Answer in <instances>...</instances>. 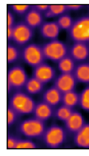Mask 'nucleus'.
I'll return each mask as SVG.
<instances>
[{"mask_svg":"<svg viewBox=\"0 0 89 156\" xmlns=\"http://www.w3.org/2000/svg\"><path fill=\"white\" fill-rule=\"evenodd\" d=\"M7 84H10L13 90H21L25 87L28 80V76L25 69L20 65L14 66L7 71Z\"/></svg>","mask_w":89,"mask_h":156,"instance_id":"0eeeda50","label":"nucleus"},{"mask_svg":"<svg viewBox=\"0 0 89 156\" xmlns=\"http://www.w3.org/2000/svg\"><path fill=\"white\" fill-rule=\"evenodd\" d=\"M57 22L61 29L69 31L72 27L74 21L70 15L66 13L59 17Z\"/></svg>","mask_w":89,"mask_h":156,"instance_id":"393cba45","label":"nucleus"},{"mask_svg":"<svg viewBox=\"0 0 89 156\" xmlns=\"http://www.w3.org/2000/svg\"><path fill=\"white\" fill-rule=\"evenodd\" d=\"M13 27H7V41H13Z\"/></svg>","mask_w":89,"mask_h":156,"instance_id":"72a5a7b5","label":"nucleus"},{"mask_svg":"<svg viewBox=\"0 0 89 156\" xmlns=\"http://www.w3.org/2000/svg\"><path fill=\"white\" fill-rule=\"evenodd\" d=\"M73 108L62 105L55 111L54 115L59 120L62 122H66L67 119L70 116V115L74 112Z\"/></svg>","mask_w":89,"mask_h":156,"instance_id":"b1692460","label":"nucleus"},{"mask_svg":"<svg viewBox=\"0 0 89 156\" xmlns=\"http://www.w3.org/2000/svg\"><path fill=\"white\" fill-rule=\"evenodd\" d=\"M73 74L77 82L89 84V62H82L77 65Z\"/></svg>","mask_w":89,"mask_h":156,"instance_id":"a211bd4d","label":"nucleus"},{"mask_svg":"<svg viewBox=\"0 0 89 156\" xmlns=\"http://www.w3.org/2000/svg\"><path fill=\"white\" fill-rule=\"evenodd\" d=\"M84 6L82 5H66L67 11H78L83 8Z\"/></svg>","mask_w":89,"mask_h":156,"instance_id":"473e14b6","label":"nucleus"},{"mask_svg":"<svg viewBox=\"0 0 89 156\" xmlns=\"http://www.w3.org/2000/svg\"><path fill=\"white\" fill-rule=\"evenodd\" d=\"M66 11V5H49V9L44 13V16L47 18H52L63 15Z\"/></svg>","mask_w":89,"mask_h":156,"instance_id":"5701e85b","label":"nucleus"},{"mask_svg":"<svg viewBox=\"0 0 89 156\" xmlns=\"http://www.w3.org/2000/svg\"><path fill=\"white\" fill-rule=\"evenodd\" d=\"M35 105V100L31 96L21 90L15 92L9 100V106L21 116L33 113Z\"/></svg>","mask_w":89,"mask_h":156,"instance_id":"f03ea898","label":"nucleus"},{"mask_svg":"<svg viewBox=\"0 0 89 156\" xmlns=\"http://www.w3.org/2000/svg\"><path fill=\"white\" fill-rule=\"evenodd\" d=\"M75 66V61L69 55L58 62V69L61 73H73Z\"/></svg>","mask_w":89,"mask_h":156,"instance_id":"aec40b11","label":"nucleus"},{"mask_svg":"<svg viewBox=\"0 0 89 156\" xmlns=\"http://www.w3.org/2000/svg\"><path fill=\"white\" fill-rule=\"evenodd\" d=\"M7 62L8 64L16 62L21 58V51L12 43H7Z\"/></svg>","mask_w":89,"mask_h":156,"instance_id":"4be33fe9","label":"nucleus"},{"mask_svg":"<svg viewBox=\"0 0 89 156\" xmlns=\"http://www.w3.org/2000/svg\"><path fill=\"white\" fill-rule=\"evenodd\" d=\"M69 55L75 61L83 62L89 57V44L74 43L69 49Z\"/></svg>","mask_w":89,"mask_h":156,"instance_id":"9b49d317","label":"nucleus"},{"mask_svg":"<svg viewBox=\"0 0 89 156\" xmlns=\"http://www.w3.org/2000/svg\"><path fill=\"white\" fill-rule=\"evenodd\" d=\"M80 94L77 93L75 90L66 92L62 94V104L68 107L72 108L77 106L79 104Z\"/></svg>","mask_w":89,"mask_h":156,"instance_id":"412c9836","label":"nucleus"},{"mask_svg":"<svg viewBox=\"0 0 89 156\" xmlns=\"http://www.w3.org/2000/svg\"><path fill=\"white\" fill-rule=\"evenodd\" d=\"M60 30L57 21H47L44 22L41 26L39 31L43 37L55 40L58 37Z\"/></svg>","mask_w":89,"mask_h":156,"instance_id":"ddd939ff","label":"nucleus"},{"mask_svg":"<svg viewBox=\"0 0 89 156\" xmlns=\"http://www.w3.org/2000/svg\"><path fill=\"white\" fill-rule=\"evenodd\" d=\"M66 136L67 131L66 129L57 124H52L46 129L42 138L48 147L55 149L65 143Z\"/></svg>","mask_w":89,"mask_h":156,"instance_id":"39448f33","label":"nucleus"},{"mask_svg":"<svg viewBox=\"0 0 89 156\" xmlns=\"http://www.w3.org/2000/svg\"><path fill=\"white\" fill-rule=\"evenodd\" d=\"M54 108L48 105L45 102L42 101L36 104L34 111H33V116L44 122L52 117L54 115Z\"/></svg>","mask_w":89,"mask_h":156,"instance_id":"4468645a","label":"nucleus"},{"mask_svg":"<svg viewBox=\"0 0 89 156\" xmlns=\"http://www.w3.org/2000/svg\"><path fill=\"white\" fill-rule=\"evenodd\" d=\"M21 58L26 64L35 68L45 61L43 47L40 44L31 43L21 50Z\"/></svg>","mask_w":89,"mask_h":156,"instance_id":"423d86ee","label":"nucleus"},{"mask_svg":"<svg viewBox=\"0 0 89 156\" xmlns=\"http://www.w3.org/2000/svg\"><path fill=\"white\" fill-rule=\"evenodd\" d=\"M35 9L39 11V12H46L49 9V5H33Z\"/></svg>","mask_w":89,"mask_h":156,"instance_id":"2f4dec72","label":"nucleus"},{"mask_svg":"<svg viewBox=\"0 0 89 156\" xmlns=\"http://www.w3.org/2000/svg\"><path fill=\"white\" fill-rule=\"evenodd\" d=\"M32 5H10V7L13 12L16 14L19 15V16H23V15L27 13L29 9L31 8Z\"/></svg>","mask_w":89,"mask_h":156,"instance_id":"c85d7f7f","label":"nucleus"},{"mask_svg":"<svg viewBox=\"0 0 89 156\" xmlns=\"http://www.w3.org/2000/svg\"><path fill=\"white\" fill-rule=\"evenodd\" d=\"M77 80L73 73H61L54 81V86L62 94L75 90Z\"/></svg>","mask_w":89,"mask_h":156,"instance_id":"1a4fd4ad","label":"nucleus"},{"mask_svg":"<svg viewBox=\"0 0 89 156\" xmlns=\"http://www.w3.org/2000/svg\"><path fill=\"white\" fill-rule=\"evenodd\" d=\"M85 124L83 115L77 111H74L67 120L65 122L66 130L72 134H75L80 130Z\"/></svg>","mask_w":89,"mask_h":156,"instance_id":"f8f14e48","label":"nucleus"},{"mask_svg":"<svg viewBox=\"0 0 89 156\" xmlns=\"http://www.w3.org/2000/svg\"><path fill=\"white\" fill-rule=\"evenodd\" d=\"M74 143L77 147L89 148V124H85L74 134Z\"/></svg>","mask_w":89,"mask_h":156,"instance_id":"f3484780","label":"nucleus"},{"mask_svg":"<svg viewBox=\"0 0 89 156\" xmlns=\"http://www.w3.org/2000/svg\"><path fill=\"white\" fill-rule=\"evenodd\" d=\"M34 31L33 29L25 23L20 21L13 27V41L19 46H23L32 39Z\"/></svg>","mask_w":89,"mask_h":156,"instance_id":"6e6552de","label":"nucleus"},{"mask_svg":"<svg viewBox=\"0 0 89 156\" xmlns=\"http://www.w3.org/2000/svg\"><path fill=\"white\" fill-rule=\"evenodd\" d=\"M42 47L44 58L54 62H58L69 53L68 46L58 39L51 40Z\"/></svg>","mask_w":89,"mask_h":156,"instance_id":"20e7f679","label":"nucleus"},{"mask_svg":"<svg viewBox=\"0 0 89 156\" xmlns=\"http://www.w3.org/2000/svg\"><path fill=\"white\" fill-rule=\"evenodd\" d=\"M7 127H11L12 125H13L18 120L20 116L21 115L18 114L16 110L13 109L12 107L8 105L7 108Z\"/></svg>","mask_w":89,"mask_h":156,"instance_id":"bb28decb","label":"nucleus"},{"mask_svg":"<svg viewBox=\"0 0 89 156\" xmlns=\"http://www.w3.org/2000/svg\"><path fill=\"white\" fill-rule=\"evenodd\" d=\"M37 147V145L32 140L20 138L17 143L16 149H36Z\"/></svg>","mask_w":89,"mask_h":156,"instance_id":"cd10ccee","label":"nucleus"},{"mask_svg":"<svg viewBox=\"0 0 89 156\" xmlns=\"http://www.w3.org/2000/svg\"><path fill=\"white\" fill-rule=\"evenodd\" d=\"M68 31L70 39L74 43L89 44V15L74 21L72 27Z\"/></svg>","mask_w":89,"mask_h":156,"instance_id":"7ed1b4c3","label":"nucleus"},{"mask_svg":"<svg viewBox=\"0 0 89 156\" xmlns=\"http://www.w3.org/2000/svg\"><path fill=\"white\" fill-rule=\"evenodd\" d=\"M44 84L39 80L32 76L29 79L25 85V89L27 93L31 95L37 94L41 92L44 88Z\"/></svg>","mask_w":89,"mask_h":156,"instance_id":"6ab92c4d","label":"nucleus"},{"mask_svg":"<svg viewBox=\"0 0 89 156\" xmlns=\"http://www.w3.org/2000/svg\"><path fill=\"white\" fill-rule=\"evenodd\" d=\"M24 21L33 29L40 27L44 23L42 13L35 9L33 5L29 12L25 14Z\"/></svg>","mask_w":89,"mask_h":156,"instance_id":"dca6fc26","label":"nucleus"},{"mask_svg":"<svg viewBox=\"0 0 89 156\" xmlns=\"http://www.w3.org/2000/svg\"><path fill=\"white\" fill-rule=\"evenodd\" d=\"M45 122L35 117L21 121L17 126V132L29 139H40L46 130Z\"/></svg>","mask_w":89,"mask_h":156,"instance_id":"f257e3e1","label":"nucleus"},{"mask_svg":"<svg viewBox=\"0 0 89 156\" xmlns=\"http://www.w3.org/2000/svg\"><path fill=\"white\" fill-rule=\"evenodd\" d=\"M56 75V71L53 67L46 62H43L36 66L33 70V76L44 84L53 80Z\"/></svg>","mask_w":89,"mask_h":156,"instance_id":"9d476101","label":"nucleus"},{"mask_svg":"<svg viewBox=\"0 0 89 156\" xmlns=\"http://www.w3.org/2000/svg\"><path fill=\"white\" fill-rule=\"evenodd\" d=\"M62 92L53 85L44 91L43 95V100L44 102L55 108L62 101Z\"/></svg>","mask_w":89,"mask_h":156,"instance_id":"2eb2a0df","label":"nucleus"},{"mask_svg":"<svg viewBox=\"0 0 89 156\" xmlns=\"http://www.w3.org/2000/svg\"><path fill=\"white\" fill-rule=\"evenodd\" d=\"M79 105L84 110L89 112V86L85 88L80 94Z\"/></svg>","mask_w":89,"mask_h":156,"instance_id":"a878e982","label":"nucleus"},{"mask_svg":"<svg viewBox=\"0 0 89 156\" xmlns=\"http://www.w3.org/2000/svg\"><path fill=\"white\" fill-rule=\"evenodd\" d=\"M20 137L12 134H8L7 137V149H16L17 143Z\"/></svg>","mask_w":89,"mask_h":156,"instance_id":"c756f323","label":"nucleus"},{"mask_svg":"<svg viewBox=\"0 0 89 156\" xmlns=\"http://www.w3.org/2000/svg\"><path fill=\"white\" fill-rule=\"evenodd\" d=\"M7 27H13L15 26V17L13 13L9 10L7 12Z\"/></svg>","mask_w":89,"mask_h":156,"instance_id":"7c9ffc66","label":"nucleus"}]
</instances>
